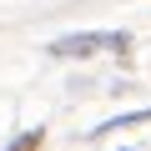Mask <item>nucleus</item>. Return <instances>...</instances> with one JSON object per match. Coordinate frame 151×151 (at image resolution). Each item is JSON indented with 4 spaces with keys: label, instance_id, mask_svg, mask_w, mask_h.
Wrapping results in <instances>:
<instances>
[{
    "label": "nucleus",
    "instance_id": "f257e3e1",
    "mask_svg": "<svg viewBox=\"0 0 151 151\" xmlns=\"http://www.w3.org/2000/svg\"><path fill=\"white\" fill-rule=\"evenodd\" d=\"M96 50H131V35L126 30H81V35H60L50 45V55H96Z\"/></svg>",
    "mask_w": 151,
    "mask_h": 151
},
{
    "label": "nucleus",
    "instance_id": "f03ea898",
    "mask_svg": "<svg viewBox=\"0 0 151 151\" xmlns=\"http://www.w3.org/2000/svg\"><path fill=\"white\" fill-rule=\"evenodd\" d=\"M136 121H151V106H146V111H126V116H116V121H101L91 136H106V131H121V126H136Z\"/></svg>",
    "mask_w": 151,
    "mask_h": 151
},
{
    "label": "nucleus",
    "instance_id": "7ed1b4c3",
    "mask_svg": "<svg viewBox=\"0 0 151 151\" xmlns=\"http://www.w3.org/2000/svg\"><path fill=\"white\" fill-rule=\"evenodd\" d=\"M40 136H45V131H20V136L5 146V151H35V146H40Z\"/></svg>",
    "mask_w": 151,
    "mask_h": 151
}]
</instances>
